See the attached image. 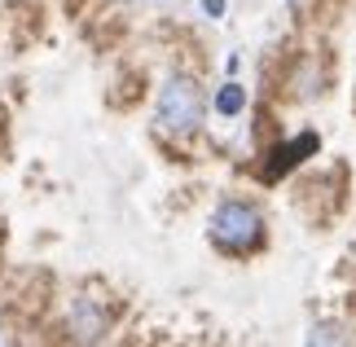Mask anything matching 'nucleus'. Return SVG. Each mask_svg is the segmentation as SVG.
I'll list each match as a JSON object with an SVG mask.
<instances>
[{"label": "nucleus", "instance_id": "39448f33", "mask_svg": "<svg viewBox=\"0 0 356 347\" xmlns=\"http://www.w3.org/2000/svg\"><path fill=\"white\" fill-rule=\"evenodd\" d=\"M308 343H312V347H317V343H343V330H339V325H317V330L308 334Z\"/></svg>", "mask_w": 356, "mask_h": 347}, {"label": "nucleus", "instance_id": "f03ea898", "mask_svg": "<svg viewBox=\"0 0 356 347\" xmlns=\"http://www.w3.org/2000/svg\"><path fill=\"white\" fill-rule=\"evenodd\" d=\"M211 242L229 255H251L255 246L264 242V216H259L251 202L229 198V202L216 207V216H211Z\"/></svg>", "mask_w": 356, "mask_h": 347}, {"label": "nucleus", "instance_id": "20e7f679", "mask_svg": "<svg viewBox=\"0 0 356 347\" xmlns=\"http://www.w3.org/2000/svg\"><path fill=\"white\" fill-rule=\"evenodd\" d=\"M242 106H246V88H242V84H225L220 92H216V110H220L225 119L242 115Z\"/></svg>", "mask_w": 356, "mask_h": 347}, {"label": "nucleus", "instance_id": "f257e3e1", "mask_svg": "<svg viewBox=\"0 0 356 347\" xmlns=\"http://www.w3.org/2000/svg\"><path fill=\"white\" fill-rule=\"evenodd\" d=\"M202 115H207V97H202V84L189 75H172L159 92V128L172 136H194L202 128Z\"/></svg>", "mask_w": 356, "mask_h": 347}, {"label": "nucleus", "instance_id": "423d86ee", "mask_svg": "<svg viewBox=\"0 0 356 347\" xmlns=\"http://www.w3.org/2000/svg\"><path fill=\"white\" fill-rule=\"evenodd\" d=\"M202 9H207L211 18H220V13H225V0H202Z\"/></svg>", "mask_w": 356, "mask_h": 347}, {"label": "nucleus", "instance_id": "7ed1b4c3", "mask_svg": "<svg viewBox=\"0 0 356 347\" xmlns=\"http://www.w3.org/2000/svg\"><path fill=\"white\" fill-rule=\"evenodd\" d=\"M317 150H321V136L317 132H304V136H295V141H286V145H277V150H273V163H268V180H277L282 172H291L295 168V163H304L308 154H317Z\"/></svg>", "mask_w": 356, "mask_h": 347}]
</instances>
